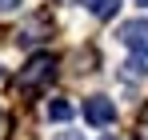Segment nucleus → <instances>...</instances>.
<instances>
[{
    "label": "nucleus",
    "mask_w": 148,
    "mask_h": 140,
    "mask_svg": "<svg viewBox=\"0 0 148 140\" xmlns=\"http://www.w3.org/2000/svg\"><path fill=\"white\" fill-rule=\"evenodd\" d=\"M52 76H56V56L52 52H36V56H28V64L20 68V88L36 92V88L48 84Z\"/></svg>",
    "instance_id": "obj_1"
},
{
    "label": "nucleus",
    "mask_w": 148,
    "mask_h": 140,
    "mask_svg": "<svg viewBox=\"0 0 148 140\" xmlns=\"http://www.w3.org/2000/svg\"><path fill=\"white\" fill-rule=\"evenodd\" d=\"M12 8H20V0H0V12H12Z\"/></svg>",
    "instance_id": "obj_7"
},
{
    "label": "nucleus",
    "mask_w": 148,
    "mask_h": 140,
    "mask_svg": "<svg viewBox=\"0 0 148 140\" xmlns=\"http://www.w3.org/2000/svg\"><path fill=\"white\" fill-rule=\"evenodd\" d=\"M104 140H112V136H104Z\"/></svg>",
    "instance_id": "obj_10"
},
{
    "label": "nucleus",
    "mask_w": 148,
    "mask_h": 140,
    "mask_svg": "<svg viewBox=\"0 0 148 140\" xmlns=\"http://www.w3.org/2000/svg\"><path fill=\"white\" fill-rule=\"evenodd\" d=\"M148 72V56H132L128 60V76H144Z\"/></svg>",
    "instance_id": "obj_6"
},
{
    "label": "nucleus",
    "mask_w": 148,
    "mask_h": 140,
    "mask_svg": "<svg viewBox=\"0 0 148 140\" xmlns=\"http://www.w3.org/2000/svg\"><path fill=\"white\" fill-rule=\"evenodd\" d=\"M48 120H60V124L72 120V104H68V100H52L48 104Z\"/></svg>",
    "instance_id": "obj_5"
},
{
    "label": "nucleus",
    "mask_w": 148,
    "mask_h": 140,
    "mask_svg": "<svg viewBox=\"0 0 148 140\" xmlns=\"http://www.w3.org/2000/svg\"><path fill=\"white\" fill-rule=\"evenodd\" d=\"M136 4H148V0H136Z\"/></svg>",
    "instance_id": "obj_9"
},
{
    "label": "nucleus",
    "mask_w": 148,
    "mask_h": 140,
    "mask_svg": "<svg viewBox=\"0 0 148 140\" xmlns=\"http://www.w3.org/2000/svg\"><path fill=\"white\" fill-rule=\"evenodd\" d=\"M80 4H84V8H92V12H96V16H104V20L120 8V0H80Z\"/></svg>",
    "instance_id": "obj_4"
},
{
    "label": "nucleus",
    "mask_w": 148,
    "mask_h": 140,
    "mask_svg": "<svg viewBox=\"0 0 148 140\" xmlns=\"http://www.w3.org/2000/svg\"><path fill=\"white\" fill-rule=\"evenodd\" d=\"M84 120L96 124V128H104V124L116 120V104H112L108 96H88V100H84Z\"/></svg>",
    "instance_id": "obj_3"
},
{
    "label": "nucleus",
    "mask_w": 148,
    "mask_h": 140,
    "mask_svg": "<svg viewBox=\"0 0 148 140\" xmlns=\"http://www.w3.org/2000/svg\"><path fill=\"white\" fill-rule=\"evenodd\" d=\"M120 44L132 52V56H148V16H136V20H124L120 24Z\"/></svg>",
    "instance_id": "obj_2"
},
{
    "label": "nucleus",
    "mask_w": 148,
    "mask_h": 140,
    "mask_svg": "<svg viewBox=\"0 0 148 140\" xmlns=\"http://www.w3.org/2000/svg\"><path fill=\"white\" fill-rule=\"evenodd\" d=\"M0 76H4V72H0Z\"/></svg>",
    "instance_id": "obj_11"
},
{
    "label": "nucleus",
    "mask_w": 148,
    "mask_h": 140,
    "mask_svg": "<svg viewBox=\"0 0 148 140\" xmlns=\"http://www.w3.org/2000/svg\"><path fill=\"white\" fill-rule=\"evenodd\" d=\"M56 140H80V136H76V132H64V136H56Z\"/></svg>",
    "instance_id": "obj_8"
}]
</instances>
